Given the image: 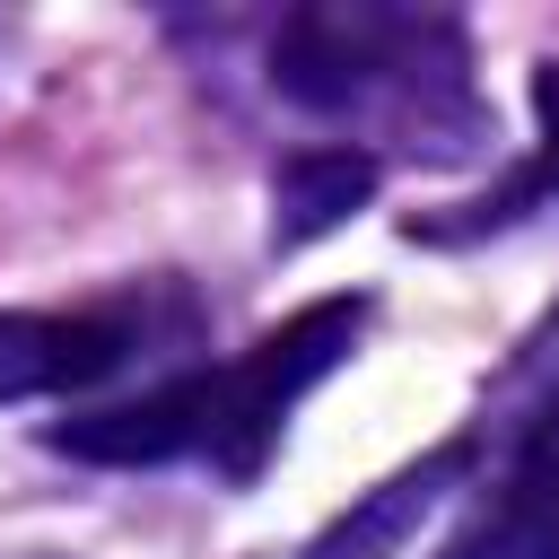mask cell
<instances>
[{"instance_id":"6da1fadb","label":"cell","mask_w":559,"mask_h":559,"mask_svg":"<svg viewBox=\"0 0 559 559\" xmlns=\"http://www.w3.org/2000/svg\"><path fill=\"white\" fill-rule=\"evenodd\" d=\"M367 332V297H314L297 306L288 323H271L245 358L227 367H183L131 402H105V411H79V419H52L44 445L70 454V463H114V472H140V463H210L218 480H253L288 428V411L358 349Z\"/></svg>"},{"instance_id":"7a4b0ae2","label":"cell","mask_w":559,"mask_h":559,"mask_svg":"<svg viewBox=\"0 0 559 559\" xmlns=\"http://www.w3.org/2000/svg\"><path fill=\"white\" fill-rule=\"evenodd\" d=\"M271 87L306 114L419 131L428 157H463L489 131L480 96H472L463 26L419 17V9H376V0L288 9L280 35H271Z\"/></svg>"},{"instance_id":"3957f363","label":"cell","mask_w":559,"mask_h":559,"mask_svg":"<svg viewBox=\"0 0 559 559\" xmlns=\"http://www.w3.org/2000/svg\"><path fill=\"white\" fill-rule=\"evenodd\" d=\"M122 349H131V323H114V314H35V306H0V411H9V402L79 393V384L114 376Z\"/></svg>"},{"instance_id":"277c9868","label":"cell","mask_w":559,"mask_h":559,"mask_svg":"<svg viewBox=\"0 0 559 559\" xmlns=\"http://www.w3.org/2000/svg\"><path fill=\"white\" fill-rule=\"evenodd\" d=\"M463 480H472V437H445V445H428L419 463H402L393 480H376L349 515H332L297 559H393Z\"/></svg>"},{"instance_id":"5b68a950","label":"cell","mask_w":559,"mask_h":559,"mask_svg":"<svg viewBox=\"0 0 559 559\" xmlns=\"http://www.w3.org/2000/svg\"><path fill=\"white\" fill-rule=\"evenodd\" d=\"M384 183V157L358 140H314L271 166V253H306L314 236L349 227Z\"/></svg>"},{"instance_id":"8992f818","label":"cell","mask_w":559,"mask_h":559,"mask_svg":"<svg viewBox=\"0 0 559 559\" xmlns=\"http://www.w3.org/2000/svg\"><path fill=\"white\" fill-rule=\"evenodd\" d=\"M498 507H559V384H550V402L533 411V428H524V445H515V463H507V480H498Z\"/></svg>"},{"instance_id":"52a82bcc","label":"cell","mask_w":559,"mask_h":559,"mask_svg":"<svg viewBox=\"0 0 559 559\" xmlns=\"http://www.w3.org/2000/svg\"><path fill=\"white\" fill-rule=\"evenodd\" d=\"M489 524H498V559H559V507L550 515H524V507H498L489 498Z\"/></svg>"},{"instance_id":"ba28073f","label":"cell","mask_w":559,"mask_h":559,"mask_svg":"<svg viewBox=\"0 0 559 559\" xmlns=\"http://www.w3.org/2000/svg\"><path fill=\"white\" fill-rule=\"evenodd\" d=\"M533 105H542V140H550V175H559V61L533 79Z\"/></svg>"},{"instance_id":"9c48e42d","label":"cell","mask_w":559,"mask_h":559,"mask_svg":"<svg viewBox=\"0 0 559 559\" xmlns=\"http://www.w3.org/2000/svg\"><path fill=\"white\" fill-rule=\"evenodd\" d=\"M445 559H498V524H489V515H480V524H472V533H463V542H454V550H445Z\"/></svg>"}]
</instances>
